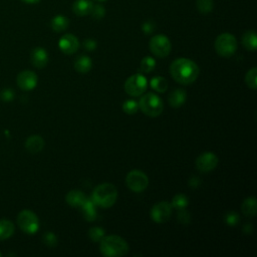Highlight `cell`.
Here are the masks:
<instances>
[{
	"instance_id": "f1b7e54d",
	"label": "cell",
	"mask_w": 257,
	"mask_h": 257,
	"mask_svg": "<svg viewBox=\"0 0 257 257\" xmlns=\"http://www.w3.org/2000/svg\"><path fill=\"white\" fill-rule=\"evenodd\" d=\"M87 235L92 242H99L105 235V230L101 227H91L87 231Z\"/></svg>"
},
{
	"instance_id": "60d3db41",
	"label": "cell",
	"mask_w": 257,
	"mask_h": 257,
	"mask_svg": "<svg viewBox=\"0 0 257 257\" xmlns=\"http://www.w3.org/2000/svg\"><path fill=\"white\" fill-rule=\"evenodd\" d=\"M22 1L27 4H35V3H38L40 0H22Z\"/></svg>"
},
{
	"instance_id": "5bb4252c",
	"label": "cell",
	"mask_w": 257,
	"mask_h": 257,
	"mask_svg": "<svg viewBox=\"0 0 257 257\" xmlns=\"http://www.w3.org/2000/svg\"><path fill=\"white\" fill-rule=\"evenodd\" d=\"M32 64L37 68H42L46 66L48 62L47 51L43 47H35L30 54Z\"/></svg>"
},
{
	"instance_id": "ffe728a7",
	"label": "cell",
	"mask_w": 257,
	"mask_h": 257,
	"mask_svg": "<svg viewBox=\"0 0 257 257\" xmlns=\"http://www.w3.org/2000/svg\"><path fill=\"white\" fill-rule=\"evenodd\" d=\"M92 67V61L87 55H79L74 60V68L77 72L85 74L90 71Z\"/></svg>"
},
{
	"instance_id": "8992f818",
	"label": "cell",
	"mask_w": 257,
	"mask_h": 257,
	"mask_svg": "<svg viewBox=\"0 0 257 257\" xmlns=\"http://www.w3.org/2000/svg\"><path fill=\"white\" fill-rule=\"evenodd\" d=\"M17 224L19 228L27 234H34L39 229L38 217L30 210H22L18 214Z\"/></svg>"
},
{
	"instance_id": "44dd1931",
	"label": "cell",
	"mask_w": 257,
	"mask_h": 257,
	"mask_svg": "<svg viewBox=\"0 0 257 257\" xmlns=\"http://www.w3.org/2000/svg\"><path fill=\"white\" fill-rule=\"evenodd\" d=\"M242 213L246 217H254L257 213V202L255 197H248L246 198L241 204Z\"/></svg>"
},
{
	"instance_id": "1f68e13d",
	"label": "cell",
	"mask_w": 257,
	"mask_h": 257,
	"mask_svg": "<svg viewBox=\"0 0 257 257\" xmlns=\"http://www.w3.org/2000/svg\"><path fill=\"white\" fill-rule=\"evenodd\" d=\"M43 243L49 247H54L57 244V237L53 232H46L42 236Z\"/></svg>"
},
{
	"instance_id": "277c9868",
	"label": "cell",
	"mask_w": 257,
	"mask_h": 257,
	"mask_svg": "<svg viewBox=\"0 0 257 257\" xmlns=\"http://www.w3.org/2000/svg\"><path fill=\"white\" fill-rule=\"evenodd\" d=\"M139 108L148 116L156 117L160 115L164 109L162 98L153 92H148L141 96L139 100Z\"/></svg>"
},
{
	"instance_id": "cb8c5ba5",
	"label": "cell",
	"mask_w": 257,
	"mask_h": 257,
	"mask_svg": "<svg viewBox=\"0 0 257 257\" xmlns=\"http://www.w3.org/2000/svg\"><path fill=\"white\" fill-rule=\"evenodd\" d=\"M14 230L15 228L11 221L6 219L0 220V240H4L11 237L14 233Z\"/></svg>"
},
{
	"instance_id": "52a82bcc",
	"label": "cell",
	"mask_w": 257,
	"mask_h": 257,
	"mask_svg": "<svg viewBox=\"0 0 257 257\" xmlns=\"http://www.w3.org/2000/svg\"><path fill=\"white\" fill-rule=\"evenodd\" d=\"M148 81L143 73L131 75L124 82V90L131 96H140L147 89Z\"/></svg>"
},
{
	"instance_id": "3957f363",
	"label": "cell",
	"mask_w": 257,
	"mask_h": 257,
	"mask_svg": "<svg viewBox=\"0 0 257 257\" xmlns=\"http://www.w3.org/2000/svg\"><path fill=\"white\" fill-rule=\"evenodd\" d=\"M90 198L96 206L109 208L117 199V190L111 183H102L94 188Z\"/></svg>"
},
{
	"instance_id": "7a4b0ae2",
	"label": "cell",
	"mask_w": 257,
	"mask_h": 257,
	"mask_svg": "<svg viewBox=\"0 0 257 257\" xmlns=\"http://www.w3.org/2000/svg\"><path fill=\"white\" fill-rule=\"evenodd\" d=\"M128 249L127 242L117 235H104L99 241V251L106 257L124 256L127 254Z\"/></svg>"
},
{
	"instance_id": "b9f144b4",
	"label": "cell",
	"mask_w": 257,
	"mask_h": 257,
	"mask_svg": "<svg viewBox=\"0 0 257 257\" xmlns=\"http://www.w3.org/2000/svg\"><path fill=\"white\" fill-rule=\"evenodd\" d=\"M99 1H105V0H99Z\"/></svg>"
},
{
	"instance_id": "484cf974",
	"label": "cell",
	"mask_w": 257,
	"mask_h": 257,
	"mask_svg": "<svg viewBox=\"0 0 257 257\" xmlns=\"http://www.w3.org/2000/svg\"><path fill=\"white\" fill-rule=\"evenodd\" d=\"M171 205H172L173 209H177V210L186 209L187 206L189 205V199L186 195L180 193V194H177L173 197Z\"/></svg>"
},
{
	"instance_id": "ab89813d",
	"label": "cell",
	"mask_w": 257,
	"mask_h": 257,
	"mask_svg": "<svg viewBox=\"0 0 257 257\" xmlns=\"http://www.w3.org/2000/svg\"><path fill=\"white\" fill-rule=\"evenodd\" d=\"M243 231L245 234H251L253 232V227H252V224H245L244 227H243Z\"/></svg>"
},
{
	"instance_id": "9a60e30c",
	"label": "cell",
	"mask_w": 257,
	"mask_h": 257,
	"mask_svg": "<svg viewBox=\"0 0 257 257\" xmlns=\"http://www.w3.org/2000/svg\"><path fill=\"white\" fill-rule=\"evenodd\" d=\"M187 99V92L184 88L178 87L173 89L168 97V101L172 107H180Z\"/></svg>"
},
{
	"instance_id": "74e56055",
	"label": "cell",
	"mask_w": 257,
	"mask_h": 257,
	"mask_svg": "<svg viewBox=\"0 0 257 257\" xmlns=\"http://www.w3.org/2000/svg\"><path fill=\"white\" fill-rule=\"evenodd\" d=\"M0 96H1V99H3V100H6V101L11 100V99H13V97H14V91L11 90V89H9V88L3 89L2 92H1V94H0Z\"/></svg>"
},
{
	"instance_id": "6da1fadb",
	"label": "cell",
	"mask_w": 257,
	"mask_h": 257,
	"mask_svg": "<svg viewBox=\"0 0 257 257\" xmlns=\"http://www.w3.org/2000/svg\"><path fill=\"white\" fill-rule=\"evenodd\" d=\"M172 77L181 84H191L199 76L200 69L197 63L189 58L180 57L175 59L170 65Z\"/></svg>"
},
{
	"instance_id": "8d00e7d4",
	"label": "cell",
	"mask_w": 257,
	"mask_h": 257,
	"mask_svg": "<svg viewBox=\"0 0 257 257\" xmlns=\"http://www.w3.org/2000/svg\"><path fill=\"white\" fill-rule=\"evenodd\" d=\"M142 30L144 33L146 34H150L155 30V24L152 21H146L145 23H143L142 25Z\"/></svg>"
},
{
	"instance_id": "83f0119b",
	"label": "cell",
	"mask_w": 257,
	"mask_h": 257,
	"mask_svg": "<svg viewBox=\"0 0 257 257\" xmlns=\"http://www.w3.org/2000/svg\"><path fill=\"white\" fill-rule=\"evenodd\" d=\"M245 82L247 86L253 90L257 88V68L252 67L249 69L245 75Z\"/></svg>"
},
{
	"instance_id": "ac0fdd59",
	"label": "cell",
	"mask_w": 257,
	"mask_h": 257,
	"mask_svg": "<svg viewBox=\"0 0 257 257\" xmlns=\"http://www.w3.org/2000/svg\"><path fill=\"white\" fill-rule=\"evenodd\" d=\"M43 147H44V140L39 135L30 136L25 142V148L31 154L39 153L43 149Z\"/></svg>"
},
{
	"instance_id": "603a6c76",
	"label": "cell",
	"mask_w": 257,
	"mask_h": 257,
	"mask_svg": "<svg viewBox=\"0 0 257 257\" xmlns=\"http://www.w3.org/2000/svg\"><path fill=\"white\" fill-rule=\"evenodd\" d=\"M242 43L246 49L250 51H255L257 47V37L255 31H246L242 36Z\"/></svg>"
},
{
	"instance_id": "836d02e7",
	"label": "cell",
	"mask_w": 257,
	"mask_h": 257,
	"mask_svg": "<svg viewBox=\"0 0 257 257\" xmlns=\"http://www.w3.org/2000/svg\"><path fill=\"white\" fill-rule=\"evenodd\" d=\"M239 215L236 212H229L225 215V222L228 226H236L239 223Z\"/></svg>"
},
{
	"instance_id": "7402d4cb",
	"label": "cell",
	"mask_w": 257,
	"mask_h": 257,
	"mask_svg": "<svg viewBox=\"0 0 257 257\" xmlns=\"http://www.w3.org/2000/svg\"><path fill=\"white\" fill-rule=\"evenodd\" d=\"M68 25H69V20L67 17H65L63 15L54 16L50 22V26H51L52 30L55 32L64 31L65 29H67Z\"/></svg>"
},
{
	"instance_id": "d4e9b609",
	"label": "cell",
	"mask_w": 257,
	"mask_h": 257,
	"mask_svg": "<svg viewBox=\"0 0 257 257\" xmlns=\"http://www.w3.org/2000/svg\"><path fill=\"white\" fill-rule=\"evenodd\" d=\"M150 85L154 90H156L158 92H165V91H167V89L169 87L168 80L165 77L160 76V75L154 76L150 81Z\"/></svg>"
},
{
	"instance_id": "4316f807",
	"label": "cell",
	"mask_w": 257,
	"mask_h": 257,
	"mask_svg": "<svg viewBox=\"0 0 257 257\" xmlns=\"http://www.w3.org/2000/svg\"><path fill=\"white\" fill-rule=\"evenodd\" d=\"M156 67V60L151 56H145L141 60L140 64V70L144 73H150L152 72Z\"/></svg>"
},
{
	"instance_id": "f35d334b",
	"label": "cell",
	"mask_w": 257,
	"mask_h": 257,
	"mask_svg": "<svg viewBox=\"0 0 257 257\" xmlns=\"http://www.w3.org/2000/svg\"><path fill=\"white\" fill-rule=\"evenodd\" d=\"M200 183H201L200 179H199L198 177H196V176L192 177V178L189 180V185H190L191 188H197V187L200 185Z\"/></svg>"
},
{
	"instance_id": "9c48e42d",
	"label": "cell",
	"mask_w": 257,
	"mask_h": 257,
	"mask_svg": "<svg viewBox=\"0 0 257 257\" xmlns=\"http://www.w3.org/2000/svg\"><path fill=\"white\" fill-rule=\"evenodd\" d=\"M125 184L127 188L133 192L140 193L147 189L149 185V179L144 172L140 170H133L126 175Z\"/></svg>"
},
{
	"instance_id": "f546056e",
	"label": "cell",
	"mask_w": 257,
	"mask_h": 257,
	"mask_svg": "<svg viewBox=\"0 0 257 257\" xmlns=\"http://www.w3.org/2000/svg\"><path fill=\"white\" fill-rule=\"evenodd\" d=\"M196 6L200 13L208 14L213 10L214 2L213 0H197Z\"/></svg>"
},
{
	"instance_id": "4dcf8cb0",
	"label": "cell",
	"mask_w": 257,
	"mask_h": 257,
	"mask_svg": "<svg viewBox=\"0 0 257 257\" xmlns=\"http://www.w3.org/2000/svg\"><path fill=\"white\" fill-rule=\"evenodd\" d=\"M139 109V103L134 99H127L122 103V110L127 114H134Z\"/></svg>"
},
{
	"instance_id": "4fadbf2b",
	"label": "cell",
	"mask_w": 257,
	"mask_h": 257,
	"mask_svg": "<svg viewBox=\"0 0 257 257\" xmlns=\"http://www.w3.org/2000/svg\"><path fill=\"white\" fill-rule=\"evenodd\" d=\"M59 49L65 54L75 53L79 47V41L73 34H64L58 41Z\"/></svg>"
},
{
	"instance_id": "d6986e66",
	"label": "cell",
	"mask_w": 257,
	"mask_h": 257,
	"mask_svg": "<svg viewBox=\"0 0 257 257\" xmlns=\"http://www.w3.org/2000/svg\"><path fill=\"white\" fill-rule=\"evenodd\" d=\"M93 3L91 0H76L72 4V11L77 16H85L90 14Z\"/></svg>"
},
{
	"instance_id": "7bdbcfd3",
	"label": "cell",
	"mask_w": 257,
	"mask_h": 257,
	"mask_svg": "<svg viewBox=\"0 0 257 257\" xmlns=\"http://www.w3.org/2000/svg\"><path fill=\"white\" fill-rule=\"evenodd\" d=\"M0 257H1V252H0Z\"/></svg>"
},
{
	"instance_id": "8fae6325",
	"label": "cell",
	"mask_w": 257,
	"mask_h": 257,
	"mask_svg": "<svg viewBox=\"0 0 257 257\" xmlns=\"http://www.w3.org/2000/svg\"><path fill=\"white\" fill-rule=\"evenodd\" d=\"M219 159L212 152H205L201 154L195 162L196 168L202 173H209L213 171L218 165Z\"/></svg>"
},
{
	"instance_id": "5b68a950",
	"label": "cell",
	"mask_w": 257,
	"mask_h": 257,
	"mask_svg": "<svg viewBox=\"0 0 257 257\" xmlns=\"http://www.w3.org/2000/svg\"><path fill=\"white\" fill-rule=\"evenodd\" d=\"M237 49L236 37L228 32L217 36L215 40V50L222 57L232 56Z\"/></svg>"
},
{
	"instance_id": "ba28073f",
	"label": "cell",
	"mask_w": 257,
	"mask_h": 257,
	"mask_svg": "<svg viewBox=\"0 0 257 257\" xmlns=\"http://www.w3.org/2000/svg\"><path fill=\"white\" fill-rule=\"evenodd\" d=\"M150 50L152 53L158 57H166L170 54L172 49V44L170 39L164 34H158L151 38L150 43Z\"/></svg>"
},
{
	"instance_id": "d590c367",
	"label": "cell",
	"mask_w": 257,
	"mask_h": 257,
	"mask_svg": "<svg viewBox=\"0 0 257 257\" xmlns=\"http://www.w3.org/2000/svg\"><path fill=\"white\" fill-rule=\"evenodd\" d=\"M96 45H97L96 41H95L94 39H91V38H87V39H85V40L83 41V47H84L86 50H88V51L94 50V49L96 48Z\"/></svg>"
},
{
	"instance_id": "d6a6232c",
	"label": "cell",
	"mask_w": 257,
	"mask_h": 257,
	"mask_svg": "<svg viewBox=\"0 0 257 257\" xmlns=\"http://www.w3.org/2000/svg\"><path fill=\"white\" fill-rule=\"evenodd\" d=\"M90 14L94 19L99 20L105 15V9H104L103 6H101L99 4H96V5H93Z\"/></svg>"
},
{
	"instance_id": "e575fe53",
	"label": "cell",
	"mask_w": 257,
	"mask_h": 257,
	"mask_svg": "<svg viewBox=\"0 0 257 257\" xmlns=\"http://www.w3.org/2000/svg\"><path fill=\"white\" fill-rule=\"evenodd\" d=\"M178 221L183 224V225H187L190 223L191 221V215L190 213L186 210V209H182V210H178Z\"/></svg>"
},
{
	"instance_id": "e0dca14e",
	"label": "cell",
	"mask_w": 257,
	"mask_h": 257,
	"mask_svg": "<svg viewBox=\"0 0 257 257\" xmlns=\"http://www.w3.org/2000/svg\"><path fill=\"white\" fill-rule=\"evenodd\" d=\"M85 199H86V196L84 195L83 192L79 190H71L65 196L66 203L69 206L74 208H80V206L83 204Z\"/></svg>"
},
{
	"instance_id": "2e32d148",
	"label": "cell",
	"mask_w": 257,
	"mask_h": 257,
	"mask_svg": "<svg viewBox=\"0 0 257 257\" xmlns=\"http://www.w3.org/2000/svg\"><path fill=\"white\" fill-rule=\"evenodd\" d=\"M96 205L94 204V202L91 200V198L89 199H85V201L83 202V204L80 206V210H81V214L83 216V218L88 221V222H92L96 219Z\"/></svg>"
},
{
	"instance_id": "30bf717a",
	"label": "cell",
	"mask_w": 257,
	"mask_h": 257,
	"mask_svg": "<svg viewBox=\"0 0 257 257\" xmlns=\"http://www.w3.org/2000/svg\"><path fill=\"white\" fill-rule=\"evenodd\" d=\"M172 205L167 201H161L156 203L151 211L150 216L156 223H166L172 215Z\"/></svg>"
},
{
	"instance_id": "7c38bea8",
	"label": "cell",
	"mask_w": 257,
	"mask_h": 257,
	"mask_svg": "<svg viewBox=\"0 0 257 257\" xmlns=\"http://www.w3.org/2000/svg\"><path fill=\"white\" fill-rule=\"evenodd\" d=\"M38 77L31 70H23L17 75V84L23 90H31L37 85Z\"/></svg>"
}]
</instances>
